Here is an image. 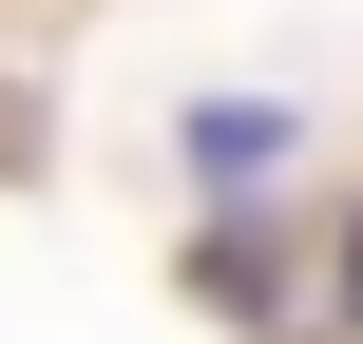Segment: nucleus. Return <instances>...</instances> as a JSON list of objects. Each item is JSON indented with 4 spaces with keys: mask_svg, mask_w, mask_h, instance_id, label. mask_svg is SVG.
<instances>
[{
    "mask_svg": "<svg viewBox=\"0 0 363 344\" xmlns=\"http://www.w3.org/2000/svg\"><path fill=\"white\" fill-rule=\"evenodd\" d=\"M345 306H363V249H345Z\"/></svg>",
    "mask_w": 363,
    "mask_h": 344,
    "instance_id": "f03ea898",
    "label": "nucleus"
},
{
    "mask_svg": "<svg viewBox=\"0 0 363 344\" xmlns=\"http://www.w3.org/2000/svg\"><path fill=\"white\" fill-rule=\"evenodd\" d=\"M268 153H287V115H249V96H230V115H191V172H230V192H249Z\"/></svg>",
    "mask_w": 363,
    "mask_h": 344,
    "instance_id": "f257e3e1",
    "label": "nucleus"
}]
</instances>
